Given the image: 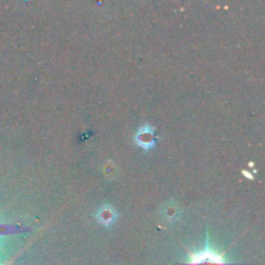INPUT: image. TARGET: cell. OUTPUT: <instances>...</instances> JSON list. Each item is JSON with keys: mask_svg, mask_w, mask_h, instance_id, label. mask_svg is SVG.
<instances>
[{"mask_svg": "<svg viewBox=\"0 0 265 265\" xmlns=\"http://www.w3.org/2000/svg\"><path fill=\"white\" fill-rule=\"evenodd\" d=\"M192 263H223V259L220 258V255L211 252V251H205L199 255H194V258L190 260Z\"/></svg>", "mask_w": 265, "mask_h": 265, "instance_id": "7a4b0ae2", "label": "cell"}, {"mask_svg": "<svg viewBox=\"0 0 265 265\" xmlns=\"http://www.w3.org/2000/svg\"><path fill=\"white\" fill-rule=\"evenodd\" d=\"M137 144L145 149H149L153 146V129L150 127H145L140 129V132L137 133L136 136Z\"/></svg>", "mask_w": 265, "mask_h": 265, "instance_id": "6da1fadb", "label": "cell"}, {"mask_svg": "<svg viewBox=\"0 0 265 265\" xmlns=\"http://www.w3.org/2000/svg\"><path fill=\"white\" fill-rule=\"evenodd\" d=\"M99 217L103 223L110 224L114 220V217H115V213H114V211L110 209V207H104V209L100 211Z\"/></svg>", "mask_w": 265, "mask_h": 265, "instance_id": "3957f363", "label": "cell"}]
</instances>
